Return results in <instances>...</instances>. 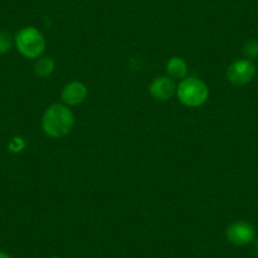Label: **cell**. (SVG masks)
I'll use <instances>...</instances> for the list:
<instances>
[{
  "label": "cell",
  "mask_w": 258,
  "mask_h": 258,
  "mask_svg": "<svg viewBox=\"0 0 258 258\" xmlns=\"http://www.w3.org/2000/svg\"><path fill=\"white\" fill-rule=\"evenodd\" d=\"M75 118L66 105L53 104L49 106L42 118V128L44 133L52 138H62L73 131Z\"/></svg>",
  "instance_id": "obj_1"
},
{
  "label": "cell",
  "mask_w": 258,
  "mask_h": 258,
  "mask_svg": "<svg viewBox=\"0 0 258 258\" xmlns=\"http://www.w3.org/2000/svg\"><path fill=\"white\" fill-rule=\"evenodd\" d=\"M176 95L183 105L197 108L207 103L209 98V89L207 84L200 79L185 78L177 85Z\"/></svg>",
  "instance_id": "obj_2"
},
{
  "label": "cell",
  "mask_w": 258,
  "mask_h": 258,
  "mask_svg": "<svg viewBox=\"0 0 258 258\" xmlns=\"http://www.w3.org/2000/svg\"><path fill=\"white\" fill-rule=\"evenodd\" d=\"M16 46L27 58H38L46 48L43 34L34 27H24L16 34Z\"/></svg>",
  "instance_id": "obj_3"
},
{
  "label": "cell",
  "mask_w": 258,
  "mask_h": 258,
  "mask_svg": "<svg viewBox=\"0 0 258 258\" xmlns=\"http://www.w3.org/2000/svg\"><path fill=\"white\" fill-rule=\"evenodd\" d=\"M255 75V66L250 59H238L227 69V79L233 85L242 86L250 83Z\"/></svg>",
  "instance_id": "obj_4"
},
{
  "label": "cell",
  "mask_w": 258,
  "mask_h": 258,
  "mask_svg": "<svg viewBox=\"0 0 258 258\" xmlns=\"http://www.w3.org/2000/svg\"><path fill=\"white\" fill-rule=\"evenodd\" d=\"M255 230L250 223L245 220H238L228 225L225 230L227 239L234 245H245L249 244L254 239Z\"/></svg>",
  "instance_id": "obj_5"
},
{
  "label": "cell",
  "mask_w": 258,
  "mask_h": 258,
  "mask_svg": "<svg viewBox=\"0 0 258 258\" xmlns=\"http://www.w3.org/2000/svg\"><path fill=\"white\" fill-rule=\"evenodd\" d=\"M176 91H177V86H176L173 79H171L170 76L155 79L150 86L151 95L161 101L170 100L175 95Z\"/></svg>",
  "instance_id": "obj_6"
},
{
  "label": "cell",
  "mask_w": 258,
  "mask_h": 258,
  "mask_svg": "<svg viewBox=\"0 0 258 258\" xmlns=\"http://www.w3.org/2000/svg\"><path fill=\"white\" fill-rule=\"evenodd\" d=\"M88 98V88L83 83L73 81L62 89L61 99L66 105H79Z\"/></svg>",
  "instance_id": "obj_7"
},
{
  "label": "cell",
  "mask_w": 258,
  "mask_h": 258,
  "mask_svg": "<svg viewBox=\"0 0 258 258\" xmlns=\"http://www.w3.org/2000/svg\"><path fill=\"white\" fill-rule=\"evenodd\" d=\"M166 71L171 79L183 80L187 75V63L181 57H172L166 64Z\"/></svg>",
  "instance_id": "obj_8"
},
{
  "label": "cell",
  "mask_w": 258,
  "mask_h": 258,
  "mask_svg": "<svg viewBox=\"0 0 258 258\" xmlns=\"http://www.w3.org/2000/svg\"><path fill=\"white\" fill-rule=\"evenodd\" d=\"M54 71V61L51 57H39L34 66V73L39 78H47Z\"/></svg>",
  "instance_id": "obj_9"
},
{
  "label": "cell",
  "mask_w": 258,
  "mask_h": 258,
  "mask_svg": "<svg viewBox=\"0 0 258 258\" xmlns=\"http://www.w3.org/2000/svg\"><path fill=\"white\" fill-rule=\"evenodd\" d=\"M243 53L247 59H252L258 57V41L257 39H248L243 47Z\"/></svg>",
  "instance_id": "obj_10"
},
{
  "label": "cell",
  "mask_w": 258,
  "mask_h": 258,
  "mask_svg": "<svg viewBox=\"0 0 258 258\" xmlns=\"http://www.w3.org/2000/svg\"><path fill=\"white\" fill-rule=\"evenodd\" d=\"M13 44V38H12L9 32H0V54H4L12 48Z\"/></svg>",
  "instance_id": "obj_11"
},
{
  "label": "cell",
  "mask_w": 258,
  "mask_h": 258,
  "mask_svg": "<svg viewBox=\"0 0 258 258\" xmlns=\"http://www.w3.org/2000/svg\"><path fill=\"white\" fill-rule=\"evenodd\" d=\"M0 258H12V257L8 254V253L2 252V250H0Z\"/></svg>",
  "instance_id": "obj_12"
},
{
  "label": "cell",
  "mask_w": 258,
  "mask_h": 258,
  "mask_svg": "<svg viewBox=\"0 0 258 258\" xmlns=\"http://www.w3.org/2000/svg\"><path fill=\"white\" fill-rule=\"evenodd\" d=\"M51 258H59V257H51Z\"/></svg>",
  "instance_id": "obj_13"
}]
</instances>
